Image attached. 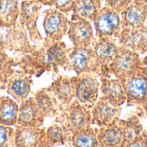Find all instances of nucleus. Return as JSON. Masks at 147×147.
<instances>
[{"label":"nucleus","mask_w":147,"mask_h":147,"mask_svg":"<svg viewBox=\"0 0 147 147\" xmlns=\"http://www.w3.org/2000/svg\"><path fill=\"white\" fill-rule=\"evenodd\" d=\"M47 138L50 146L55 145H63L71 138L70 131L62 124H53L47 130Z\"/></svg>","instance_id":"nucleus-27"},{"label":"nucleus","mask_w":147,"mask_h":147,"mask_svg":"<svg viewBox=\"0 0 147 147\" xmlns=\"http://www.w3.org/2000/svg\"><path fill=\"white\" fill-rule=\"evenodd\" d=\"M146 75L147 76V55L142 59L141 61V65H140V68Z\"/></svg>","instance_id":"nucleus-32"},{"label":"nucleus","mask_w":147,"mask_h":147,"mask_svg":"<svg viewBox=\"0 0 147 147\" xmlns=\"http://www.w3.org/2000/svg\"><path fill=\"white\" fill-rule=\"evenodd\" d=\"M121 106L112 103L108 99L101 96L91 109L92 125H96L101 127L116 124L121 120Z\"/></svg>","instance_id":"nucleus-9"},{"label":"nucleus","mask_w":147,"mask_h":147,"mask_svg":"<svg viewBox=\"0 0 147 147\" xmlns=\"http://www.w3.org/2000/svg\"><path fill=\"white\" fill-rule=\"evenodd\" d=\"M19 14L20 9L17 0H0V26H12Z\"/></svg>","instance_id":"nucleus-25"},{"label":"nucleus","mask_w":147,"mask_h":147,"mask_svg":"<svg viewBox=\"0 0 147 147\" xmlns=\"http://www.w3.org/2000/svg\"><path fill=\"white\" fill-rule=\"evenodd\" d=\"M65 106L58 121L64 125L71 134L92 126L90 109L76 100H73L70 104Z\"/></svg>","instance_id":"nucleus-4"},{"label":"nucleus","mask_w":147,"mask_h":147,"mask_svg":"<svg viewBox=\"0 0 147 147\" xmlns=\"http://www.w3.org/2000/svg\"><path fill=\"white\" fill-rule=\"evenodd\" d=\"M63 68L65 70H72L77 75L93 72L100 77L101 74V65L92 46L73 47L69 52L67 63Z\"/></svg>","instance_id":"nucleus-3"},{"label":"nucleus","mask_w":147,"mask_h":147,"mask_svg":"<svg viewBox=\"0 0 147 147\" xmlns=\"http://www.w3.org/2000/svg\"><path fill=\"white\" fill-rule=\"evenodd\" d=\"M16 147H51L47 132L39 127L18 126L16 130Z\"/></svg>","instance_id":"nucleus-12"},{"label":"nucleus","mask_w":147,"mask_h":147,"mask_svg":"<svg viewBox=\"0 0 147 147\" xmlns=\"http://www.w3.org/2000/svg\"><path fill=\"white\" fill-rule=\"evenodd\" d=\"M0 147H16V131L9 126L0 124Z\"/></svg>","instance_id":"nucleus-28"},{"label":"nucleus","mask_w":147,"mask_h":147,"mask_svg":"<svg viewBox=\"0 0 147 147\" xmlns=\"http://www.w3.org/2000/svg\"><path fill=\"white\" fill-rule=\"evenodd\" d=\"M122 27L140 28L147 22V3L133 0L121 13Z\"/></svg>","instance_id":"nucleus-13"},{"label":"nucleus","mask_w":147,"mask_h":147,"mask_svg":"<svg viewBox=\"0 0 147 147\" xmlns=\"http://www.w3.org/2000/svg\"><path fill=\"white\" fill-rule=\"evenodd\" d=\"M98 147H116V146H98Z\"/></svg>","instance_id":"nucleus-37"},{"label":"nucleus","mask_w":147,"mask_h":147,"mask_svg":"<svg viewBox=\"0 0 147 147\" xmlns=\"http://www.w3.org/2000/svg\"><path fill=\"white\" fill-rule=\"evenodd\" d=\"M141 61L142 59L139 53L120 47L113 61L101 70L100 77H114L122 80L139 70Z\"/></svg>","instance_id":"nucleus-2"},{"label":"nucleus","mask_w":147,"mask_h":147,"mask_svg":"<svg viewBox=\"0 0 147 147\" xmlns=\"http://www.w3.org/2000/svg\"><path fill=\"white\" fill-rule=\"evenodd\" d=\"M127 96V106L142 105L147 96V76L140 70H137L130 76L121 80Z\"/></svg>","instance_id":"nucleus-7"},{"label":"nucleus","mask_w":147,"mask_h":147,"mask_svg":"<svg viewBox=\"0 0 147 147\" xmlns=\"http://www.w3.org/2000/svg\"><path fill=\"white\" fill-rule=\"evenodd\" d=\"M96 37H118L122 29L121 13L109 7H102L93 22Z\"/></svg>","instance_id":"nucleus-6"},{"label":"nucleus","mask_w":147,"mask_h":147,"mask_svg":"<svg viewBox=\"0 0 147 147\" xmlns=\"http://www.w3.org/2000/svg\"><path fill=\"white\" fill-rule=\"evenodd\" d=\"M145 131H146V135H147V128L146 129V130H145Z\"/></svg>","instance_id":"nucleus-38"},{"label":"nucleus","mask_w":147,"mask_h":147,"mask_svg":"<svg viewBox=\"0 0 147 147\" xmlns=\"http://www.w3.org/2000/svg\"><path fill=\"white\" fill-rule=\"evenodd\" d=\"M69 22L65 13L55 9H49L45 11L43 27L47 40L56 41L67 34Z\"/></svg>","instance_id":"nucleus-8"},{"label":"nucleus","mask_w":147,"mask_h":147,"mask_svg":"<svg viewBox=\"0 0 147 147\" xmlns=\"http://www.w3.org/2000/svg\"><path fill=\"white\" fill-rule=\"evenodd\" d=\"M71 147H72V146H71Z\"/></svg>","instance_id":"nucleus-39"},{"label":"nucleus","mask_w":147,"mask_h":147,"mask_svg":"<svg viewBox=\"0 0 147 147\" xmlns=\"http://www.w3.org/2000/svg\"><path fill=\"white\" fill-rule=\"evenodd\" d=\"M141 107H142V109H143V110H144V112H145L146 115L147 116V96H146V100H145V102H144V103L141 105Z\"/></svg>","instance_id":"nucleus-34"},{"label":"nucleus","mask_w":147,"mask_h":147,"mask_svg":"<svg viewBox=\"0 0 147 147\" xmlns=\"http://www.w3.org/2000/svg\"><path fill=\"white\" fill-rule=\"evenodd\" d=\"M44 118L38 109L35 99L30 97L21 102L16 124L22 127H40Z\"/></svg>","instance_id":"nucleus-16"},{"label":"nucleus","mask_w":147,"mask_h":147,"mask_svg":"<svg viewBox=\"0 0 147 147\" xmlns=\"http://www.w3.org/2000/svg\"><path fill=\"white\" fill-rule=\"evenodd\" d=\"M41 4L34 0H26L21 5L20 18L22 25H24L29 31L36 30V20L38 18L39 10Z\"/></svg>","instance_id":"nucleus-22"},{"label":"nucleus","mask_w":147,"mask_h":147,"mask_svg":"<svg viewBox=\"0 0 147 147\" xmlns=\"http://www.w3.org/2000/svg\"><path fill=\"white\" fill-rule=\"evenodd\" d=\"M123 137L122 147L136 140L144 131L139 116L133 115L127 120H120L118 122Z\"/></svg>","instance_id":"nucleus-21"},{"label":"nucleus","mask_w":147,"mask_h":147,"mask_svg":"<svg viewBox=\"0 0 147 147\" xmlns=\"http://www.w3.org/2000/svg\"><path fill=\"white\" fill-rule=\"evenodd\" d=\"M70 50L62 40H46L42 49L37 52L34 58L37 69L41 71H53L57 72L59 67H64L68 60Z\"/></svg>","instance_id":"nucleus-1"},{"label":"nucleus","mask_w":147,"mask_h":147,"mask_svg":"<svg viewBox=\"0 0 147 147\" xmlns=\"http://www.w3.org/2000/svg\"><path fill=\"white\" fill-rule=\"evenodd\" d=\"M32 78L23 72L13 73L7 81L8 93L18 102L25 101L30 93Z\"/></svg>","instance_id":"nucleus-18"},{"label":"nucleus","mask_w":147,"mask_h":147,"mask_svg":"<svg viewBox=\"0 0 147 147\" xmlns=\"http://www.w3.org/2000/svg\"><path fill=\"white\" fill-rule=\"evenodd\" d=\"M100 81L102 96L117 106H121L126 102V91L121 79L114 77H100Z\"/></svg>","instance_id":"nucleus-15"},{"label":"nucleus","mask_w":147,"mask_h":147,"mask_svg":"<svg viewBox=\"0 0 147 147\" xmlns=\"http://www.w3.org/2000/svg\"><path fill=\"white\" fill-rule=\"evenodd\" d=\"M67 35L73 47L91 46L96 40L91 22L73 15L69 22Z\"/></svg>","instance_id":"nucleus-11"},{"label":"nucleus","mask_w":147,"mask_h":147,"mask_svg":"<svg viewBox=\"0 0 147 147\" xmlns=\"http://www.w3.org/2000/svg\"><path fill=\"white\" fill-rule=\"evenodd\" d=\"M98 77L97 74L93 72H84L75 77L76 87L74 100L90 109L99 99L101 81H99Z\"/></svg>","instance_id":"nucleus-5"},{"label":"nucleus","mask_w":147,"mask_h":147,"mask_svg":"<svg viewBox=\"0 0 147 147\" xmlns=\"http://www.w3.org/2000/svg\"><path fill=\"white\" fill-rule=\"evenodd\" d=\"M134 1H138V2H141V3H147V0H134Z\"/></svg>","instance_id":"nucleus-36"},{"label":"nucleus","mask_w":147,"mask_h":147,"mask_svg":"<svg viewBox=\"0 0 147 147\" xmlns=\"http://www.w3.org/2000/svg\"><path fill=\"white\" fill-rule=\"evenodd\" d=\"M125 147H147V135L146 131L144 130L136 140L127 144Z\"/></svg>","instance_id":"nucleus-31"},{"label":"nucleus","mask_w":147,"mask_h":147,"mask_svg":"<svg viewBox=\"0 0 147 147\" xmlns=\"http://www.w3.org/2000/svg\"><path fill=\"white\" fill-rule=\"evenodd\" d=\"M72 147H98L97 129L92 126L75 133L70 140Z\"/></svg>","instance_id":"nucleus-26"},{"label":"nucleus","mask_w":147,"mask_h":147,"mask_svg":"<svg viewBox=\"0 0 147 147\" xmlns=\"http://www.w3.org/2000/svg\"><path fill=\"white\" fill-rule=\"evenodd\" d=\"M120 47L132 50L140 55L147 53V22L140 28H122L118 35Z\"/></svg>","instance_id":"nucleus-10"},{"label":"nucleus","mask_w":147,"mask_h":147,"mask_svg":"<svg viewBox=\"0 0 147 147\" xmlns=\"http://www.w3.org/2000/svg\"><path fill=\"white\" fill-rule=\"evenodd\" d=\"M101 9V0H76L72 9V15L93 22Z\"/></svg>","instance_id":"nucleus-20"},{"label":"nucleus","mask_w":147,"mask_h":147,"mask_svg":"<svg viewBox=\"0 0 147 147\" xmlns=\"http://www.w3.org/2000/svg\"><path fill=\"white\" fill-rule=\"evenodd\" d=\"M75 1L76 0H53V5L57 9L64 13H68L69 11H72Z\"/></svg>","instance_id":"nucleus-30"},{"label":"nucleus","mask_w":147,"mask_h":147,"mask_svg":"<svg viewBox=\"0 0 147 147\" xmlns=\"http://www.w3.org/2000/svg\"><path fill=\"white\" fill-rule=\"evenodd\" d=\"M75 77L59 76L47 89L63 105H68L75 99Z\"/></svg>","instance_id":"nucleus-17"},{"label":"nucleus","mask_w":147,"mask_h":147,"mask_svg":"<svg viewBox=\"0 0 147 147\" xmlns=\"http://www.w3.org/2000/svg\"><path fill=\"white\" fill-rule=\"evenodd\" d=\"M19 107L11 98H0V124L13 126L17 123Z\"/></svg>","instance_id":"nucleus-24"},{"label":"nucleus","mask_w":147,"mask_h":147,"mask_svg":"<svg viewBox=\"0 0 147 147\" xmlns=\"http://www.w3.org/2000/svg\"><path fill=\"white\" fill-rule=\"evenodd\" d=\"M99 146L122 147L123 137L118 123L104 126L97 129Z\"/></svg>","instance_id":"nucleus-19"},{"label":"nucleus","mask_w":147,"mask_h":147,"mask_svg":"<svg viewBox=\"0 0 147 147\" xmlns=\"http://www.w3.org/2000/svg\"><path fill=\"white\" fill-rule=\"evenodd\" d=\"M91 46L101 65V70L113 61L120 48L115 37H97Z\"/></svg>","instance_id":"nucleus-14"},{"label":"nucleus","mask_w":147,"mask_h":147,"mask_svg":"<svg viewBox=\"0 0 147 147\" xmlns=\"http://www.w3.org/2000/svg\"><path fill=\"white\" fill-rule=\"evenodd\" d=\"M34 1L41 5H49V6L53 5V0H34Z\"/></svg>","instance_id":"nucleus-33"},{"label":"nucleus","mask_w":147,"mask_h":147,"mask_svg":"<svg viewBox=\"0 0 147 147\" xmlns=\"http://www.w3.org/2000/svg\"><path fill=\"white\" fill-rule=\"evenodd\" d=\"M35 102L39 110L44 117L50 116L57 113L58 102L54 95L47 89L39 90L35 94Z\"/></svg>","instance_id":"nucleus-23"},{"label":"nucleus","mask_w":147,"mask_h":147,"mask_svg":"<svg viewBox=\"0 0 147 147\" xmlns=\"http://www.w3.org/2000/svg\"><path fill=\"white\" fill-rule=\"evenodd\" d=\"M133 0H105V6L121 13Z\"/></svg>","instance_id":"nucleus-29"},{"label":"nucleus","mask_w":147,"mask_h":147,"mask_svg":"<svg viewBox=\"0 0 147 147\" xmlns=\"http://www.w3.org/2000/svg\"><path fill=\"white\" fill-rule=\"evenodd\" d=\"M3 87H4V84H3V83L1 81V79H0V92H1V90L3 89Z\"/></svg>","instance_id":"nucleus-35"}]
</instances>
